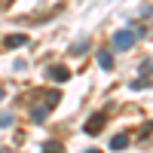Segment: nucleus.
<instances>
[{
  "mask_svg": "<svg viewBox=\"0 0 153 153\" xmlns=\"http://www.w3.org/2000/svg\"><path fill=\"white\" fill-rule=\"evenodd\" d=\"M58 101H61V92H58V89H49V92H46V98H43L40 104L31 110V120H34V123H43L49 113H52V107L58 104Z\"/></svg>",
  "mask_w": 153,
  "mask_h": 153,
  "instance_id": "nucleus-1",
  "label": "nucleus"
},
{
  "mask_svg": "<svg viewBox=\"0 0 153 153\" xmlns=\"http://www.w3.org/2000/svg\"><path fill=\"white\" fill-rule=\"evenodd\" d=\"M144 74H153V61H144V68H141Z\"/></svg>",
  "mask_w": 153,
  "mask_h": 153,
  "instance_id": "nucleus-12",
  "label": "nucleus"
},
{
  "mask_svg": "<svg viewBox=\"0 0 153 153\" xmlns=\"http://www.w3.org/2000/svg\"><path fill=\"white\" fill-rule=\"evenodd\" d=\"M40 153H65V144H61V141H46L40 147Z\"/></svg>",
  "mask_w": 153,
  "mask_h": 153,
  "instance_id": "nucleus-7",
  "label": "nucleus"
},
{
  "mask_svg": "<svg viewBox=\"0 0 153 153\" xmlns=\"http://www.w3.org/2000/svg\"><path fill=\"white\" fill-rule=\"evenodd\" d=\"M86 46H89V43H86V40H80V43L71 49V52H74V55H80V52H86Z\"/></svg>",
  "mask_w": 153,
  "mask_h": 153,
  "instance_id": "nucleus-9",
  "label": "nucleus"
},
{
  "mask_svg": "<svg viewBox=\"0 0 153 153\" xmlns=\"http://www.w3.org/2000/svg\"><path fill=\"white\" fill-rule=\"evenodd\" d=\"M104 123H107V113H104V110L95 113V117H89V120H86V135H98L101 129H104Z\"/></svg>",
  "mask_w": 153,
  "mask_h": 153,
  "instance_id": "nucleus-3",
  "label": "nucleus"
},
{
  "mask_svg": "<svg viewBox=\"0 0 153 153\" xmlns=\"http://www.w3.org/2000/svg\"><path fill=\"white\" fill-rule=\"evenodd\" d=\"M46 76H49V80H55V83H68V80H71V71H68L65 65H52V68L46 71Z\"/></svg>",
  "mask_w": 153,
  "mask_h": 153,
  "instance_id": "nucleus-4",
  "label": "nucleus"
},
{
  "mask_svg": "<svg viewBox=\"0 0 153 153\" xmlns=\"http://www.w3.org/2000/svg\"><path fill=\"white\" fill-rule=\"evenodd\" d=\"M86 153H101V150H86Z\"/></svg>",
  "mask_w": 153,
  "mask_h": 153,
  "instance_id": "nucleus-14",
  "label": "nucleus"
},
{
  "mask_svg": "<svg viewBox=\"0 0 153 153\" xmlns=\"http://www.w3.org/2000/svg\"><path fill=\"white\" fill-rule=\"evenodd\" d=\"M25 43H28V37H25V34H9L6 40H3L6 49H16V46H25Z\"/></svg>",
  "mask_w": 153,
  "mask_h": 153,
  "instance_id": "nucleus-5",
  "label": "nucleus"
},
{
  "mask_svg": "<svg viewBox=\"0 0 153 153\" xmlns=\"http://www.w3.org/2000/svg\"><path fill=\"white\" fill-rule=\"evenodd\" d=\"M0 98H3V89H0Z\"/></svg>",
  "mask_w": 153,
  "mask_h": 153,
  "instance_id": "nucleus-15",
  "label": "nucleus"
},
{
  "mask_svg": "<svg viewBox=\"0 0 153 153\" xmlns=\"http://www.w3.org/2000/svg\"><path fill=\"white\" fill-rule=\"evenodd\" d=\"M150 132H153V120L144 126V129H141V138H150Z\"/></svg>",
  "mask_w": 153,
  "mask_h": 153,
  "instance_id": "nucleus-11",
  "label": "nucleus"
},
{
  "mask_svg": "<svg viewBox=\"0 0 153 153\" xmlns=\"http://www.w3.org/2000/svg\"><path fill=\"white\" fill-rule=\"evenodd\" d=\"M98 65L104 68V71H110V68H113V55L107 52V49H101V52H98Z\"/></svg>",
  "mask_w": 153,
  "mask_h": 153,
  "instance_id": "nucleus-8",
  "label": "nucleus"
},
{
  "mask_svg": "<svg viewBox=\"0 0 153 153\" xmlns=\"http://www.w3.org/2000/svg\"><path fill=\"white\" fill-rule=\"evenodd\" d=\"M16 0H0V9H6V6H12Z\"/></svg>",
  "mask_w": 153,
  "mask_h": 153,
  "instance_id": "nucleus-13",
  "label": "nucleus"
},
{
  "mask_svg": "<svg viewBox=\"0 0 153 153\" xmlns=\"http://www.w3.org/2000/svg\"><path fill=\"white\" fill-rule=\"evenodd\" d=\"M135 40H138L135 31H129V28H126V31H117V34H113V49H117V52H126V49L135 46Z\"/></svg>",
  "mask_w": 153,
  "mask_h": 153,
  "instance_id": "nucleus-2",
  "label": "nucleus"
},
{
  "mask_svg": "<svg viewBox=\"0 0 153 153\" xmlns=\"http://www.w3.org/2000/svg\"><path fill=\"white\" fill-rule=\"evenodd\" d=\"M129 147V135H113L110 138V150H126Z\"/></svg>",
  "mask_w": 153,
  "mask_h": 153,
  "instance_id": "nucleus-6",
  "label": "nucleus"
},
{
  "mask_svg": "<svg viewBox=\"0 0 153 153\" xmlns=\"http://www.w3.org/2000/svg\"><path fill=\"white\" fill-rule=\"evenodd\" d=\"M0 126H12V113H0Z\"/></svg>",
  "mask_w": 153,
  "mask_h": 153,
  "instance_id": "nucleus-10",
  "label": "nucleus"
}]
</instances>
